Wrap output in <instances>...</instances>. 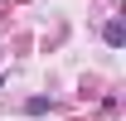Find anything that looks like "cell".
I'll return each mask as SVG.
<instances>
[{
	"label": "cell",
	"instance_id": "1",
	"mask_svg": "<svg viewBox=\"0 0 126 121\" xmlns=\"http://www.w3.org/2000/svg\"><path fill=\"white\" fill-rule=\"evenodd\" d=\"M102 39H107L111 48H121V44H126V29H121V19H111L107 29H102Z\"/></svg>",
	"mask_w": 126,
	"mask_h": 121
},
{
	"label": "cell",
	"instance_id": "2",
	"mask_svg": "<svg viewBox=\"0 0 126 121\" xmlns=\"http://www.w3.org/2000/svg\"><path fill=\"white\" fill-rule=\"evenodd\" d=\"M24 111H29V116H44V111H48V97H29Z\"/></svg>",
	"mask_w": 126,
	"mask_h": 121
}]
</instances>
